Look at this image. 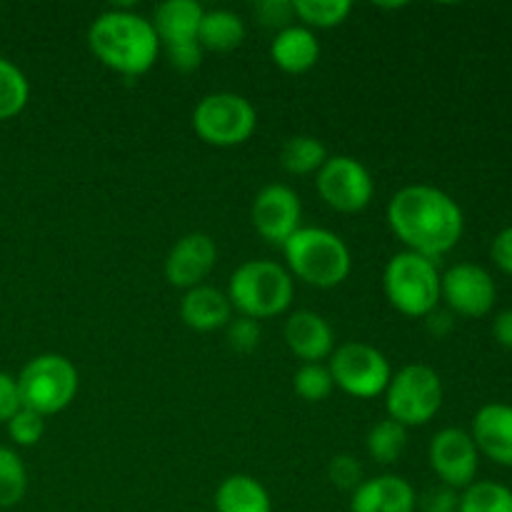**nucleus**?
<instances>
[{
  "label": "nucleus",
  "mask_w": 512,
  "mask_h": 512,
  "mask_svg": "<svg viewBox=\"0 0 512 512\" xmlns=\"http://www.w3.org/2000/svg\"><path fill=\"white\" fill-rule=\"evenodd\" d=\"M165 55H168L170 65H173L175 70H180V73H193V70H198L200 63H203L205 50L198 40H193V43L168 45V48H165Z\"/></svg>",
  "instance_id": "nucleus-35"
},
{
  "label": "nucleus",
  "mask_w": 512,
  "mask_h": 512,
  "mask_svg": "<svg viewBox=\"0 0 512 512\" xmlns=\"http://www.w3.org/2000/svg\"><path fill=\"white\" fill-rule=\"evenodd\" d=\"M428 460L440 483L453 490L470 488L480 468V453L473 435L460 428H445L435 433L430 440Z\"/></svg>",
  "instance_id": "nucleus-13"
},
{
  "label": "nucleus",
  "mask_w": 512,
  "mask_h": 512,
  "mask_svg": "<svg viewBox=\"0 0 512 512\" xmlns=\"http://www.w3.org/2000/svg\"><path fill=\"white\" fill-rule=\"evenodd\" d=\"M458 508H460V493L443 483L425 490V493L418 498L420 512H458Z\"/></svg>",
  "instance_id": "nucleus-34"
},
{
  "label": "nucleus",
  "mask_w": 512,
  "mask_h": 512,
  "mask_svg": "<svg viewBox=\"0 0 512 512\" xmlns=\"http://www.w3.org/2000/svg\"><path fill=\"white\" fill-rule=\"evenodd\" d=\"M5 425H8L10 440L15 445H20V448H33V445H38L43 440L45 418L28 408H20Z\"/></svg>",
  "instance_id": "nucleus-30"
},
{
  "label": "nucleus",
  "mask_w": 512,
  "mask_h": 512,
  "mask_svg": "<svg viewBox=\"0 0 512 512\" xmlns=\"http://www.w3.org/2000/svg\"><path fill=\"white\" fill-rule=\"evenodd\" d=\"M225 333H228V345L238 353H253L263 340V328H260L258 320L243 318V315L230 320L225 325Z\"/></svg>",
  "instance_id": "nucleus-31"
},
{
  "label": "nucleus",
  "mask_w": 512,
  "mask_h": 512,
  "mask_svg": "<svg viewBox=\"0 0 512 512\" xmlns=\"http://www.w3.org/2000/svg\"><path fill=\"white\" fill-rule=\"evenodd\" d=\"M293 388L308 403H323L335 390L330 368L323 363H303L293 375Z\"/></svg>",
  "instance_id": "nucleus-29"
},
{
  "label": "nucleus",
  "mask_w": 512,
  "mask_h": 512,
  "mask_svg": "<svg viewBox=\"0 0 512 512\" xmlns=\"http://www.w3.org/2000/svg\"><path fill=\"white\" fill-rule=\"evenodd\" d=\"M493 338L498 340L503 348L512 350V308L503 310V313L495 315L493 320Z\"/></svg>",
  "instance_id": "nucleus-39"
},
{
  "label": "nucleus",
  "mask_w": 512,
  "mask_h": 512,
  "mask_svg": "<svg viewBox=\"0 0 512 512\" xmlns=\"http://www.w3.org/2000/svg\"><path fill=\"white\" fill-rule=\"evenodd\" d=\"M245 40V20L238 13L225 8L205 10L203 23H200L198 43L203 50H213V53H230V50L240 48Z\"/></svg>",
  "instance_id": "nucleus-22"
},
{
  "label": "nucleus",
  "mask_w": 512,
  "mask_h": 512,
  "mask_svg": "<svg viewBox=\"0 0 512 512\" xmlns=\"http://www.w3.org/2000/svg\"><path fill=\"white\" fill-rule=\"evenodd\" d=\"M328 473L330 480L343 490H355L363 483V468H360V463L353 455H335V458L330 460Z\"/></svg>",
  "instance_id": "nucleus-33"
},
{
  "label": "nucleus",
  "mask_w": 512,
  "mask_h": 512,
  "mask_svg": "<svg viewBox=\"0 0 512 512\" xmlns=\"http://www.w3.org/2000/svg\"><path fill=\"white\" fill-rule=\"evenodd\" d=\"M285 345L303 363H323L333 355L335 335L328 320L315 310H295L285 320Z\"/></svg>",
  "instance_id": "nucleus-15"
},
{
  "label": "nucleus",
  "mask_w": 512,
  "mask_h": 512,
  "mask_svg": "<svg viewBox=\"0 0 512 512\" xmlns=\"http://www.w3.org/2000/svg\"><path fill=\"white\" fill-rule=\"evenodd\" d=\"M328 158V148L315 135H293L285 140L283 150H280V165L290 175L318 173Z\"/></svg>",
  "instance_id": "nucleus-23"
},
{
  "label": "nucleus",
  "mask_w": 512,
  "mask_h": 512,
  "mask_svg": "<svg viewBox=\"0 0 512 512\" xmlns=\"http://www.w3.org/2000/svg\"><path fill=\"white\" fill-rule=\"evenodd\" d=\"M440 270L435 260L418 253H395L383 270L388 303L405 318H428L440 305Z\"/></svg>",
  "instance_id": "nucleus-5"
},
{
  "label": "nucleus",
  "mask_w": 512,
  "mask_h": 512,
  "mask_svg": "<svg viewBox=\"0 0 512 512\" xmlns=\"http://www.w3.org/2000/svg\"><path fill=\"white\" fill-rule=\"evenodd\" d=\"M193 128L200 140L215 148H235L248 143L258 128V113L248 98L230 90L210 93L195 105Z\"/></svg>",
  "instance_id": "nucleus-8"
},
{
  "label": "nucleus",
  "mask_w": 512,
  "mask_h": 512,
  "mask_svg": "<svg viewBox=\"0 0 512 512\" xmlns=\"http://www.w3.org/2000/svg\"><path fill=\"white\" fill-rule=\"evenodd\" d=\"M255 15L265 28L283 30L293 25L295 10L290 0H260V3H255Z\"/></svg>",
  "instance_id": "nucleus-32"
},
{
  "label": "nucleus",
  "mask_w": 512,
  "mask_h": 512,
  "mask_svg": "<svg viewBox=\"0 0 512 512\" xmlns=\"http://www.w3.org/2000/svg\"><path fill=\"white\" fill-rule=\"evenodd\" d=\"M440 300H445L453 315L485 318L495 308L498 288L483 265L458 263L440 275Z\"/></svg>",
  "instance_id": "nucleus-11"
},
{
  "label": "nucleus",
  "mask_w": 512,
  "mask_h": 512,
  "mask_svg": "<svg viewBox=\"0 0 512 512\" xmlns=\"http://www.w3.org/2000/svg\"><path fill=\"white\" fill-rule=\"evenodd\" d=\"M295 18L300 20V25L305 28H338L340 23H345V18L350 15L353 5L348 0H293Z\"/></svg>",
  "instance_id": "nucleus-26"
},
{
  "label": "nucleus",
  "mask_w": 512,
  "mask_h": 512,
  "mask_svg": "<svg viewBox=\"0 0 512 512\" xmlns=\"http://www.w3.org/2000/svg\"><path fill=\"white\" fill-rule=\"evenodd\" d=\"M328 360L335 388L348 393L350 398L370 400L375 395H383L393 378L388 358L375 345L360 343V340L338 345Z\"/></svg>",
  "instance_id": "nucleus-9"
},
{
  "label": "nucleus",
  "mask_w": 512,
  "mask_h": 512,
  "mask_svg": "<svg viewBox=\"0 0 512 512\" xmlns=\"http://www.w3.org/2000/svg\"><path fill=\"white\" fill-rule=\"evenodd\" d=\"M180 318L190 330L210 333V330L225 328L233 320V305L223 290L203 283L198 288L185 290L180 300Z\"/></svg>",
  "instance_id": "nucleus-18"
},
{
  "label": "nucleus",
  "mask_w": 512,
  "mask_h": 512,
  "mask_svg": "<svg viewBox=\"0 0 512 512\" xmlns=\"http://www.w3.org/2000/svg\"><path fill=\"white\" fill-rule=\"evenodd\" d=\"M88 48L105 68L128 78L145 75L160 55V40L148 18L130 10H105L90 23Z\"/></svg>",
  "instance_id": "nucleus-2"
},
{
  "label": "nucleus",
  "mask_w": 512,
  "mask_h": 512,
  "mask_svg": "<svg viewBox=\"0 0 512 512\" xmlns=\"http://www.w3.org/2000/svg\"><path fill=\"white\" fill-rule=\"evenodd\" d=\"M490 258L505 275H512V225L495 235L490 245Z\"/></svg>",
  "instance_id": "nucleus-37"
},
{
  "label": "nucleus",
  "mask_w": 512,
  "mask_h": 512,
  "mask_svg": "<svg viewBox=\"0 0 512 512\" xmlns=\"http://www.w3.org/2000/svg\"><path fill=\"white\" fill-rule=\"evenodd\" d=\"M20 408H23V400H20L18 378L0 370V423H8Z\"/></svg>",
  "instance_id": "nucleus-36"
},
{
  "label": "nucleus",
  "mask_w": 512,
  "mask_h": 512,
  "mask_svg": "<svg viewBox=\"0 0 512 512\" xmlns=\"http://www.w3.org/2000/svg\"><path fill=\"white\" fill-rule=\"evenodd\" d=\"M365 448L368 455L380 465H393L403 458L405 448H408V428L395 420L385 418L380 423H375L368 430V438H365Z\"/></svg>",
  "instance_id": "nucleus-24"
},
{
  "label": "nucleus",
  "mask_w": 512,
  "mask_h": 512,
  "mask_svg": "<svg viewBox=\"0 0 512 512\" xmlns=\"http://www.w3.org/2000/svg\"><path fill=\"white\" fill-rule=\"evenodd\" d=\"M425 325H428L430 333L435 335V338H443V335H448L450 330H453L455 320H453V313L450 310H433V313L425 318Z\"/></svg>",
  "instance_id": "nucleus-38"
},
{
  "label": "nucleus",
  "mask_w": 512,
  "mask_h": 512,
  "mask_svg": "<svg viewBox=\"0 0 512 512\" xmlns=\"http://www.w3.org/2000/svg\"><path fill=\"white\" fill-rule=\"evenodd\" d=\"M203 15L205 8L195 0H165V3H160L155 8L153 20H150L160 40V48L198 40Z\"/></svg>",
  "instance_id": "nucleus-19"
},
{
  "label": "nucleus",
  "mask_w": 512,
  "mask_h": 512,
  "mask_svg": "<svg viewBox=\"0 0 512 512\" xmlns=\"http://www.w3.org/2000/svg\"><path fill=\"white\" fill-rule=\"evenodd\" d=\"M385 218L405 250L430 260L450 253L465 233V215L458 200L425 183L400 188L390 198Z\"/></svg>",
  "instance_id": "nucleus-1"
},
{
  "label": "nucleus",
  "mask_w": 512,
  "mask_h": 512,
  "mask_svg": "<svg viewBox=\"0 0 512 512\" xmlns=\"http://www.w3.org/2000/svg\"><path fill=\"white\" fill-rule=\"evenodd\" d=\"M315 175H318L315 185H318L320 198L338 213H360L373 200V175L360 160L350 155H330Z\"/></svg>",
  "instance_id": "nucleus-10"
},
{
  "label": "nucleus",
  "mask_w": 512,
  "mask_h": 512,
  "mask_svg": "<svg viewBox=\"0 0 512 512\" xmlns=\"http://www.w3.org/2000/svg\"><path fill=\"white\" fill-rule=\"evenodd\" d=\"M270 58L283 73L303 75L318 63L320 43L313 30L293 23L275 33L273 43H270Z\"/></svg>",
  "instance_id": "nucleus-20"
},
{
  "label": "nucleus",
  "mask_w": 512,
  "mask_h": 512,
  "mask_svg": "<svg viewBox=\"0 0 512 512\" xmlns=\"http://www.w3.org/2000/svg\"><path fill=\"white\" fill-rule=\"evenodd\" d=\"M283 255L285 268L293 278L320 290L338 288L353 270L350 248L328 228H300L283 245Z\"/></svg>",
  "instance_id": "nucleus-3"
},
{
  "label": "nucleus",
  "mask_w": 512,
  "mask_h": 512,
  "mask_svg": "<svg viewBox=\"0 0 512 512\" xmlns=\"http://www.w3.org/2000/svg\"><path fill=\"white\" fill-rule=\"evenodd\" d=\"M295 283L288 268L275 260H245L233 270L228 300L243 318L265 320L283 315L293 303Z\"/></svg>",
  "instance_id": "nucleus-4"
},
{
  "label": "nucleus",
  "mask_w": 512,
  "mask_h": 512,
  "mask_svg": "<svg viewBox=\"0 0 512 512\" xmlns=\"http://www.w3.org/2000/svg\"><path fill=\"white\" fill-rule=\"evenodd\" d=\"M30 85L13 60L0 55V120H10L28 105Z\"/></svg>",
  "instance_id": "nucleus-27"
},
{
  "label": "nucleus",
  "mask_w": 512,
  "mask_h": 512,
  "mask_svg": "<svg viewBox=\"0 0 512 512\" xmlns=\"http://www.w3.org/2000/svg\"><path fill=\"white\" fill-rule=\"evenodd\" d=\"M458 512H512V490L493 480H475L460 495Z\"/></svg>",
  "instance_id": "nucleus-25"
},
{
  "label": "nucleus",
  "mask_w": 512,
  "mask_h": 512,
  "mask_svg": "<svg viewBox=\"0 0 512 512\" xmlns=\"http://www.w3.org/2000/svg\"><path fill=\"white\" fill-rule=\"evenodd\" d=\"M28 473L15 450L0 445V508H13L25 498Z\"/></svg>",
  "instance_id": "nucleus-28"
},
{
  "label": "nucleus",
  "mask_w": 512,
  "mask_h": 512,
  "mask_svg": "<svg viewBox=\"0 0 512 512\" xmlns=\"http://www.w3.org/2000/svg\"><path fill=\"white\" fill-rule=\"evenodd\" d=\"M218 263L215 240L205 233H188L170 248L165 258V280L173 288H198Z\"/></svg>",
  "instance_id": "nucleus-14"
},
{
  "label": "nucleus",
  "mask_w": 512,
  "mask_h": 512,
  "mask_svg": "<svg viewBox=\"0 0 512 512\" xmlns=\"http://www.w3.org/2000/svg\"><path fill=\"white\" fill-rule=\"evenodd\" d=\"M470 435H473L480 455L503 468H512V405H483L475 413Z\"/></svg>",
  "instance_id": "nucleus-16"
},
{
  "label": "nucleus",
  "mask_w": 512,
  "mask_h": 512,
  "mask_svg": "<svg viewBox=\"0 0 512 512\" xmlns=\"http://www.w3.org/2000/svg\"><path fill=\"white\" fill-rule=\"evenodd\" d=\"M215 512H273V500L253 475L235 473L215 490Z\"/></svg>",
  "instance_id": "nucleus-21"
},
{
  "label": "nucleus",
  "mask_w": 512,
  "mask_h": 512,
  "mask_svg": "<svg viewBox=\"0 0 512 512\" xmlns=\"http://www.w3.org/2000/svg\"><path fill=\"white\" fill-rule=\"evenodd\" d=\"M78 370L65 355L43 353L25 363L18 375V390L23 408L43 415H58L78 395Z\"/></svg>",
  "instance_id": "nucleus-6"
},
{
  "label": "nucleus",
  "mask_w": 512,
  "mask_h": 512,
  "mask_svg": "<svg viewBox=\"0 0 512 512\" xmlns=\"http://www.w3.org/2000/svg\"><path fill=\"white\" fill-rule=\"evenodd\" d=\"M418 495L400 475H378L353 490L350 512H415Z\"/></svg>",
  "instance_id": "nucleus-17"
},
{
  "label": "nucleus",
  "mask_w": 512,
  "mask_h": 512,
  "mask_svg": "<svg viewBox=\"0 0 512 512\" xmlns=\"http://www.w3.org/2000/svg\"><path fill=\"white\" fill-rule=\"evenodd\" d=\"M250 218L265 243L283 248L303 228V203L290 185L270 183L255 195Z\"/></svg>",
  "instance_id": "nucleus-12"
},
{
  "label": "nucleus",
  "mask_w": 512,
  "mask_h": 512,
  "mask_svg": "<svg viewBox=\"0 0 512 512\" xmlns=\"http://www.w3.org/2000/svg\"><path fill=\"white\" fill-rule=\"evenodd\" d=\"M383 395L390 420L405 428H420L440 413L445 388L440 375L430 365L413 363L393 373Z\"/></svg>",
  "instance_id": "nucleus-7"
}]
</instances>
